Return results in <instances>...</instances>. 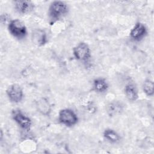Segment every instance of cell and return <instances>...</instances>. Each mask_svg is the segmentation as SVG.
I'll return each mask as SVG.
<instances>
[{
    "mask_svg": "<svg viewBox=\"0 0 154 154\" xmlns=\"http://www.w3.org/2000/svg\"><path fill=\"white\" fill-rule=\"evenodd\" d=\"M68 6L63 1H53L49 8V16L52 21H55L64 16L68 13Z\"/></svg>",
    "mask_w": 154,
    "mask_h": 154,
    "instance_id": "1",
    "label": "cell"
},
{
    "mask_svg": "<svg viewBox=\"0 0 154 154\" xmlns=\"http://www.w3.org/2000/svg\"><path fill=\"white\" fill-rule=\"evenodd\" d=\"M8 29L11 35L17 39L24 38L27 34L25 25L18 19L11 20L8 23Z\"/></svg>",
    "mask_w": 154,
    "mask_h": 154,
    "instance_id": "2",
    "label": "cell"
},
{
    "mask_svg": "<svg viewBox=\"0 0 154 154\" xmlns=\"http://www.w3.org/2000/svg\"><path fill=\"white\" fill-rule=\"evenodd\" d=\"M58 119L60 123L67 126H72L76 125L78 120L75 112L73 110L67 108L60 110Z\"/></svg>",
    "mask_w": 154,
    "mask_h": 154,
    "instance_id": "3",
    "label": "cell"
},
{
    "mask_svg": "<svg viewBox=\"0 0 154 154\" xmlns=\"http://www.w3.org/2000/svg\"><path fill=\"white\" fill-rule=\"evenodd\" d=\"M73 52L75 57L79 61H87L90 57V49L84 42H81L74 47Z\"/></svg>",
    "mask_w": 154,
    "mask_h": 154,
    "instance_id": "4",
    "label": "cell"
},
{
    "mask_svg": "<svg viewBox=\"0 0 154 154\" xmlns=\"http://www.w3.org/2000/svg\"><path fill=\"white\" fill-rule=\"evenodd\" d=\"M13 119L21 127L22 129L28 131L31 126V120L26 116H25L20 109H14L11 113Z\"/></svg>",
    "mask_w": 154,
    "mask_h": 154,
    "instance_id": "5",
    "label": "cell"
},
{
    "mask_svg": "<svg viewBox=\"0 0 154 154\" xmlns=\"http://www.w3.org/2000/svg\"><path fill=\"white\" fill-rule=\"evenodd\" d=\"M6 94L8 99L14 103L20 102L22 100L23 96L22 88L17 84L9 85L6 90Z\"/></svg>",
    "mask_w": 154,
    "mask_h": 154,
    "instance_id": "6",
    "label": "cell"
},
{
    "mask_svg": "<svg viewBox=\"0 0 154 154\" xmlns=\"http://www.w3.org/2000/svg\"><path fill=\"white\" fill-rule=\"evenodd\" d=\"M147 34V29L144 25L141 23H137L131 29L130 37L135 41H140Z\"/></svg>",
    "mask_w": 154,
    "mask_h": 154,
    "instance_id": "7",
    "label": "cell"
},
{
    "mask_svg": "<svg viewBox=\"0 0 154 154\" xmlns=\"http://www.w3.org/2000/svg\"><path fill=\"white\" fill-rule=\"evenodd\" d=\"M31 40L32 43L37 46H43L47 42L46 34L42 29H35L32 32Z\"/></svg>",
    "mask_w": 154,
    "mask_h": 154,
    "instance_id": "8",
    "label": "cell"
},
{
    "mask_svg": "<svg viewBox=\"0 0 154 154\" xmlns=\"http://www.w3.org/2000/svg\"><path fill=\"white\" fill-rule=\"evenodd\" d=\"M14 8L17 12L21 14H26L31 12L34 9V4L30 1H15Z\"/></svg>",
    "mask_w": 154,
    "mask_h": 154,
    "instance_id": "9",
    "label": "cell"
},
{
    "mask_svg": "<svg viewBox=\"0 0 154 154\" xmlns=\"http://www.w3.org/2000/svg\"><path fill=\"white\" fill-rule=\"evenodd\" d=\"M35 106L38 111L44 116H49L51 112V105L46 98L38 99L35 102Z\"/></svg>",
    "mask_w": 154,
    "mask_h": 154,
    "instance_id": "10",
    "label": "cell"
},
{
    "mask_svg": "<svg viewBox=\"0 0 154 154\" xmlns=\"http://www.w3.org/2000/svg\"><path fill=\"white\" fill-rule=\"evenodd\" d=\"M125 93L127 99L131 101H135L138 98L137 88L133 84H128L125 86Z\"/></svg>",
    "mask_w": 154,
    "mask_h": 154,
    "instance_id": "11",
    "label": "cell"
},
{
    "mask_svg": "<svg viewBox=\"0 0 154 154\" xmlns=\"http://www.w3.org/2000/svg\"><path fill=\"white\" fill-rule=\"evenodd\" d=\"M123 106L120 102H113L109 103L106 106V111L110 116L120 114L123 111Z\"/></svg>",
    "mask_w": 154,
    "mask_h": 154,
    "instance_id": "12",
    "label": "cell"
},
{
    "mask_svg": "<svg viewBox=\"0 0 154 154\" xmlns=\"http://www.w3.org/2000/svg\"><path fill=\"white\" fill-rule=\"evenodd\" d=\"M93 88L97 93H103L108 88V84L103 78H97L93 81Z\"/></svg>",
    "mask_w": 154,
    "mask_h": 154,
    "instance_id": "13",
    "label": "cell"
},
{
    "mask_svg": "<svg viewBox=\"0 0 154 154\" xmlns=\"http://www.w3.org/2000/svg\"><path fill=\"white\" fill-rule=\"evenodd\" d=\"M103 137L108 141L113 143H117L120 139L119 135L115 131L111 129H105L103 132Z\"/></svg>",
    "mask_w": 154,
    "mask_h": 154,
    "instance_id": "14",
    "label": "cell"
},
{
    "mask_svg": "<svg viewBox=\"0 0 154 154\" xmlns=\"http://www.w3.org/2000/svg\"><path fill=\"white\" fill-rule=\"evenodd\" d=\"M143 89L145 94L148 96H152L154 93V84L150 79L144 81L143 85Z\"/></svg>",
    "mask_w": 154,
    "mask_h": 154,
    "instance_id": "15",
    "label": "cell"
}]
</instances>
